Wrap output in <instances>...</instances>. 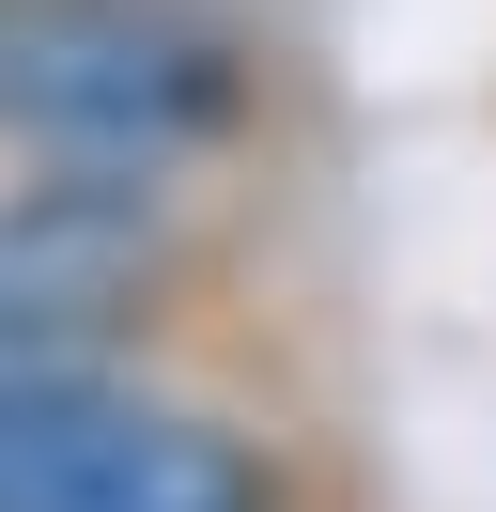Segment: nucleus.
<instances>
[{"label": "nucleus", "instance_id": "nucleus-1", "mask_svg": "<svg viewBox=\"0 0 496 512\" xmlns=\"http://www.w3.org/2000/svg\"><path fill=\"white\" fill-rule=\"evenodd\" d=\"M264 94V0H0V171L233 187Z\"/></svg>", "mask_w": 496, "mask_h": 512}, {"label": "nucleus", "instance_id": "nucleus-2", "mask_svg": "<svg viewBox=\"0 0 496 512\" xmlns=\"http://www.w3.org/2000/svg\"><path fill=\"white\" fill-rule=\"evenodd\" d=\"M78 512H341V450H326V419L248 388V342L140 357Z\"/></svg>", "mask_w": 496, "mask_h": 512}]
</instances>
